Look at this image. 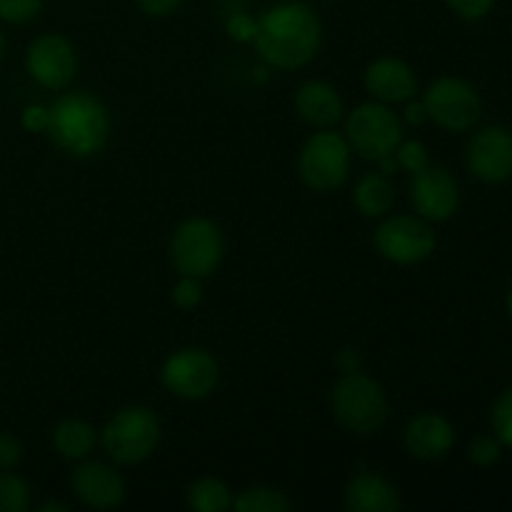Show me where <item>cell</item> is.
Listing matches in <instances>:
<instances>
[{
    "instance_id": "1",
    "label": "cell",
    "mask_w": 512,
    "mask_h": 512,
    "mask_svg": "<svg viewBox=\"0 0 512 512\" xmlns=\"http://www.w3.org/2000/svg\"><path fill=\"white\" fill-rule=\"evenodd\" d=\"M253 43L268 68L300 70L320 53L323 23L303 0H283L260 15Z\"/></svg>"
},
{
    "instance_id": "2",
    "label": "cell",
    "mask_w": 512,
    "mask_h": 512,
    "mask_svg": "<svg viewBox=\"0 0 512 512\" xmlns=\"http://www.w3.org/2000/svg\"><path fill=\"white\" fill-rule=\"evenodd\" d=\"M48 138L73 158H93L108 145L110 113L95 95L65 93L50 105Z\"/></svg>"
},
{
    "instance_id": "3",
    "label": "cell",
    "mask_w": 512,
    "mask_h": 512,
    "mask_svg": "<svg viewBox=\"0 0 512 512\" xmlns=\"http://www.w3.org/2000/svg\"><path fill=\"white\" fill-rule=\"evenodd\" d=\"M330 408H333L335 420L355 435L378 433L390 413L385 388L363 370L340 375L330 393Z\"/></svg>"
},
{
    "instance_id": "4",
    "label": "cell",
    "mask_w": 512,
    "mask_h": 512,
    "mask_svg": "<svg viewBox=\"0 0 512 512\" xmlns=\"http://www.w3.org/2000/svg\"><path fill=\"white\" fill-rule=\"evenodd\" d=\"M100 443L115 465H140L158 450L160 420L145 405L120 408L105 423Z\"/></svg>"
},
{
    "instance_id": "5",
    "label": "cell",
    "mask_w": 512,
    "mask_h": 512,
    "mask_svg": "<svg viewBox=\"0 0 512 512\" xmlns=\"http://www.w3.org/2000/svg\"><path fill=\"white\" fill-rule=\"evenodd\" d=\"M225 255V238L218 223L203 215L183 220L170 238V263L178 275L208 278L220 268Z\"/></svg>"
},
{
    "instance_id": "6",
    "label": "cell",
    "mask_w": 512,
    "mask_h": 512,
    "mask_svg": "<svg viewBox=\"0 0 512 512\" xmlns=\"http://www.w3.org/2000/svg\"><path fill=\"white\" fill-rule=\"evenodd\" d=\"M353 150L345 135L333 128H318L310 135L298 155V173L305 188L313 193H333L348 183Z\"/></svg>"
},
{
    "instance_id": "7",
    "label": "cell",
    "mask_w": 512,
    "mask_h": 512,
    "mask_svg": "<svg viewBox=\"0 0 512 512\" xmlns=\"http://www.w3.org/2000/svg\"><path fill=\"white\" fill-rule=\"evenodd\" d=\"M403 125V118L395 113L393 105L368 100L350 110L348 120H345V140L360 158L378 163L385 155L395 153L405 135Z\"/></svg>"
},
{
    "instance_id": "8",
    "label": "cell",
    "mask_w": 512,
    "mask_h": 512,
    "mask_svg": "<svg viewBox=\"0 0 512 512\" xmlns=\"http://www.w3.org/2000/svg\"><path fill=\"white\" fill-rule=\"evenodd\" d=\"M373 245L388 263L418 265L435 253L433 223L415 215H385L373 235Z\"/></svg>"
},
{
    "instance_id": "9",
    "label": "cell",
    "mask_w": 512,
    "mask_h": 512,
    "mask_svg": "<svg viewBox=\"0 0 512 512\" xmlns=\"http://www.w3.org/2000/svg\"><path fill=\"white\" fill-rule=\"evenodd\" d=\"M423 103L428 108V118L450 133H465L475 128L483 115V100L475 85L455 75L433 80L423 93Z\"/></svg>"
},
{
    "instance_id": "10",
    "label": "cell",
    "mask_w": 512,
    "mask_h": 512,
    "mask_svg": "<svg viewBox=\"0 0 512 512\" xmlns=\"http://www.w3.org/2000/svg\"><path fill=\"white\" fill-rule=\"evenodd\" d=\"M160 383L180 400H205L220 383V365L208 350L183 348L168 355L160 368Z\"/></svg>"
},
{
    "instance_id": "11",
    "label": "cell",
    "mask_w": 512,
    "mask_h": 512,
    "mask_svg": "<svg viewBox=\"0 0 512 512\" xmlns=\"http://www.w3.org/2000/svg\"><path fill=\"white\" fill-rule=\"evenodd\" d=\"M25 70L40 88L63 90L78 73V55L65 35L45 33L28 45Z\"/></svg>"
},
{
    "instance_id": "12",
    "label": "cell",
    "mask_w": 512,
    "mask_h": 512,
    "mask_svg": "<svg viewBox=\"0 0 512 512\" xmlns=\"http://www.w3.org/2000/svg\"><path fill=\"white\" fill-rule=\"evenodd\" d=\"M410 203L428 223H445L460 208V185L448 168L428 165L410 180Z\"/></svg>"
},
{
    "instance_id": "13",
    "label": "cell",
    "mask_w": 512,
    "mask_h": 512,
    "mask_svg": "<svg viewBox=\"0 0 512 512\" xmlns=\"http://www.w3.org/2000/svg\"><path fill=\"white\" fill-rule=\"evenodd\" d=\"M468 170L480 183L498 185L512 178V133L503 125H488L470 138Z\"/></svg>"
},
{
    "instance_id": "14",
    "label": "cell",
    "mask_w": 512,
    "mask_h": 512,
    "mask_svg": "<svg viewBox=\"0 0 512 512\" xmlns=\"http://www.w3.org/2000/svg\"><path fill=\"white\" fill-rule=\"evenodd\" d=\"M70 488L75 498L90 510H115L125 503V480L113 465L98 460H80L78 468L70 475Z\"/></svg>"
},
{
    "instance_id": "15",
    "label": "cell",
    "mask_w": 512,
    "mask_h": 512,
    "mask_svg": "<svg viewBox=\"0 0 512 512\" xmlns=\"http://www.w3.org/2000/svg\"><path fill=\"white\" fill-rule=\"evenodd\" d=\"M363 85L370 98L385 105H405L418 98V75L405 60L385 55L373 60L363 73Z\"/></svg>"
},
{
    "instance_id": "16",
    "label": "cell",
    "mask_w": 512,
    "mask_h": 512,
    "mask_svg": "<svg viewBox=\"0 0 512 512\" xmlns=\"http://www.w3.org/2000/svg\"><path fill=\"white\" fill-rule=\"evenodd\" d=\"M405 450L415 460H440L453 450L455 428L445 415L440 413H420L405 425L403 433Z\"/></svg>"
},
{
    "instance_id": "17",
    "label": "cell",
    "mask_w": 512,
    "mask_h": 512,
    "mask_svg": "<svg viewBox=\"0 0 512 512\" xmlns=\"http://www.w3.org/2000/svg\"><path fill=\"white\" fill-rule=\"evenodd\" d=\"M343 505L348 512H398L403 510V498L388 478L365 470L348 480Z\"/></svg>"
},
{
    "instance_id": "18",
    "label": "cell",
    "mask_w": 512,
    "mask_h": 512,
    "mask_svg": "<svg viewBox=\"0 0 512 512\" xmlns=\"http://www.w3.org/2000/svg\"><path fill=\"white\" fill-rule=\"evenodd\" d=\"M295 110L313 128H333L345 113L338 88L325 80H305L295 90Z\"/></svg>"
},
{
    "instance_id": "19",
    "label": "cell",
    "mask_w": 512,
    "mask_h": 512,
    "mask_svg": "<svg viewBox=\"0 0 512 512\" xmlns=\"http://www.w3.org/2000/svg\"><path fill=\"white\" fill-rule=\"evenodd\" d=\"M353 205L363 218H385L395 205V185L390 175L368 173L358 180L353 190Z\"/></svg>"
},
{
    "instance_id": "20",
    "label": "cell",
    "mask_w": 512,
    "mask_h": 512,
    "mask_svg": "<svg viewBox=\"0 0 512 512\" xmlns=\"http://www.w3.org/2000/svg\"><path fill=\"white\" fill-rule=\"evenodd\" d=\"M95 445H98V433L85 420L65 418L53 428V448L60 458L80 463V460L90 458Z\"/></svg>"
},
{
    "instance_id": "21",
    "label": "cell",
    "mask_w": 512,
    "mask_h": 512,
    "mask_svg": "<svg viewBox=\"0 0 512 512\" xmlns=\"http://www.w3.org/2000/svg\"><path fill=\"white\" fill-rule=\"evenodd\" d=\"M233 490L218 478H200L185 490V503L195 512H228L233 510Z\"/></svg>"
},
{
    "instance_id": "22",
    "label": "cell",
    "mask_w": 512,
    "mask_h": 512,
    "mask_svg": "<svg viewBox=\"0 0 512 512\" xmlns=\"http://www.w3.org/2000/svg\"><path fill=\"white\" fill-rule=\"evenodd\" d=\"M290 508H293V500L283 490L270 488V485H255L233 500L235 512H288Z\"/></svg>"
},
{
    "instance_id": "23",
    "label": "cell",
    "mask_w": 512,
    "mask_h": 512,
    "mask_svg": "<svg viewBox=\"0 0 512 512\" xmlns=\"http://www.w3.org/2000/svg\"><path fill=\"white\" fill-rule=\"evenodd\" d=\"M30 505V485L13 470H0V512H25Z\"/></svg>"
},
{
    "instance_id": "24",
    "label": "cell",
    "mask_w": 512,
    "mask_h": 512,
    "mask_svg": "<svg viewBox=\"0 0 512 512\" xmlns=\"http://www.w3.org/2000/svg\"><path fill=\"white\" fill-rule=\"evenodd\" d=\"M395 160H398V168L410 175L420 173L430 165L428 148L420 140H400V145L395 148Z\"/></svg>"
},
{
    "instance_id": "25",
    "label": "cell",
    "mask_w": 512,
    "mask_h": 512,
    "mask_svg": "<svg viewBox=\"0 0 512 512\" xmlns=\"http://www.w3.org/2000/svg\"><path fill=\"white\" fill-rule=\"evenodd\" d=\"M490 423H493V433L503 443V448H512V388L495 400Z\"/></svg>"
},
{
    "instance_id": "26",
    "label": "cell",
    "mask_w": 512,
    "mask_h": 512,
    "mask_svg": "<svg viewBox=\"0 0 512 512\" xmlns=\"http://www.w3.org/2000/svg\"><path fill=\"white\" fill-rule=\"evenodd\" d=\"M43 10V0H0V20L8 25H25Z\"/></svg>"
},
{
    "instance_id": "27",
    "label": "cell",
    "mask_w": 512,
    "mask_h": 512,
    "mask_svg": "<svg viewBox=\"0 0 512 512\" xmlns=\"http://www.w3.org/2000/svg\"><path fill=\"white\" fill-rule=\"evenodd\" d=\"M170 298L178 305L180 310H193L198 308L200 300H203V285L200 278H190V275H180L178 283L170 290Z\"/></svg>"
},
{
    "instance_id": "28",
    "label": "cell",
    "mask_w": 512,
    "mask_h": 512,
    "mask_svg": "<svg viewBox=\"0 0 512 512\" xmlns=\"http://www.w3.org/2000/svg\"><path fill=\"white\" fill-rule=\"evenodd\" d=\"M468 455L478 468H490V465L498 463L500 455H503V443H500L495 435H480V438H475L473 443H470Z\"/></svg>"
},
{
    "instance_id": "29",
    "label": "cell",
    "mask_w": 512,
    "mask_h": 512,
    "mask_svg": "<svg viewBox=\"0 0 512 512\" xmlns=\"http://www.w3.org/2000/svg\"><path fill=\"white\" fill-rule=\"evenodd\" d=\"M225 30L238 43H253L255 30H258V18H253L248 13H233L228 18V23H225Z\"/></svg>"
},
{
    "instance_id": "30",
    "label": "cell",
    "mask_w": 512,
    "mask_h": 512,
    "mask_svg": "<svg viewBox=\"0 0 512 512\" xmlns=\"http://www.w3.org/2000/svg\"><path fill=\"white\" fill-rule=\"evenodd\" d=\"M445 5L463 20H483L495 8V0H445Z\"/></svg>"
},
{
    "instance_id": "31",
    "label": "cell",
    "mask_w": 512,
    "mask_h": 512,
    "mask_svg": "<svg viewBox=\"0 0 512 512\" xmlns=\"http://www.w3.org/2000/svg\"><path fill=\"white\" fill-rule=\"evenodd\" d=\"M23 460V445L15 435L0 433V470H15Z\"/></svg>"
},
{
    "instance_id": "32",
    "label": "cell",
    "mask_w": 512,
    "mask_h": 512,
    "mask_svg": "<svg viewBox=\"0 0 512 512\" xmlns=\"http://www.w3.org/2000/svg\"><path fill=\"white\" fill-rule=\"evenodd\" d=\"M50 123V108L45 105H28L20 115V125H23L28 133H45Z\"/></svg>"
},
{
    "instance_id": "33",
    "label": "cell",
    "mask_w": 512,
    "mask_h": 512,
    "mask_svg": "<svg viewBox=\"0 0 512 512\" xmlns=\"http://www.w3.org/2000/svg\"><path fill=\"white\" fill-rule=\"evenodd\" d=\"M183 3L185 0H135L140 13H145L148 18H168V15H173Z\"/></svg>"
},
{
    "instance_id": "34",
    "label": "cell",
    "mask_w": 512,
    "mask_h": 512,
    "mask_svg": "<svg viewBox=\"0 0 512 512\" xmlns=\"http://www.w3.org/2000/svg\"><path fill=\"white\" fill-rule=\"evenodd\" d=\"M335 368H338L343 375L358 373V370H363V355H360V350L355 348L338 350V355H335Z\"/></svg>"
},
{
    "instance_id": "35",
    "label": "cell",
    "mask_w": 512,
    "mask_h": 512,
    "mask_svg": "<svg viewBox=\"0 0 512 512\" xmlns=\"http://www.w3.org/2000/svg\"><path fill=\"white\" fill-rule=\"evenodd\" d=\"M400 118H403V123H408V125H423V123H428V108H425V103H423V98H413V100H408V103H405V110H403V115H400Z\"/></svg>"
},
{
    "instance_id": "36",
    "label": "cell",
    "mask_w": 512,
    "mask_h": 512,
    "mask_svg": "<svg viewBox=\"0 0 512 512\" xmlns=\"http://www.w3.org/2000/svg\"><path fill=\"white\" fill-rule=\"evenodd\" d=\"M70 505L58 503V500H48V503L38 505V512H68Z\"/></svg>"
},
{
    "instance_id": "37",
    "label": "cell",
    "mask_w": 512,
    "mask_h": 512,
    "mask_svg": "<svg viewBox=\"0 0 512 512\" xmlns=\"http://www.w3.org/2000/svg\"><path fill=\"white\" fill-rule=\"evenodd\" d=\"M3 55H5V35L0 33V60H3Z\"/></svg>"
},
{
    "instance_id": "38",
    "label": "cell",
    "mask_w": 512,
    "mask_h": 512,
    "mask_svg": "<svg viewBox=\"0 0 512 512\" xmlns=\"http://www.w3.org/2000/svg\"><path fill=\"white\" fill-rule=\"evenodd\" d=\"M505 305H508V315L512 318V288H510V293H508V300H505Z\"/></svg>"
},
{
    "instance_id": "39",
    "label": "cell",
    "mask_w": 512,
    "mask_h": 512,
    "mask_svg": "<svg viewBox=\"0 0 512 512\" xmlns=\"http://www.w3.org/2000/svg\"><path fill=\"white\" fill-rule=\"evenodd\" d=\"M323 3H333V0H323Z\"/></svg>"
}]
</instances>
